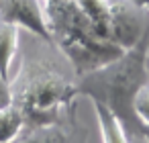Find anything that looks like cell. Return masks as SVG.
<instances>
[{"label": "cell", "mask_w": 149, "mask_h": 143, "mask_svg": "<svg viewBox=\"0 0 149 143\" xmlns=\"http://www.w3.org/2000/svg\"><path fill=\"white\" fill-rule=\"evenodd\" d=\"M76 80L80 96L104 104L114 112L129 137H141L143 121L135 110V98L149 82V29L118 57Z\"/></svg>", "instance_id": "cell-1"}, {"label": "cell", "mask_w": 149, "mask_h": 143, "mask_svg": "<svg viewBox=\"0 0 149 143\" xmlns=\"http://www.w3.org/2000/svg\"><path fill=\"white\" fill-rule=\"evenodd\" d=\"M10 100L25 116V127L59 121L76 104L78 80H72L53 57H27L8 82Z\"/></svg>", "instance_id": "cell-2"}, {"label": "cell", "mask_w": 149, "mask_h": 143, "mask_svg": "<svg viewBox=\"0 0 149 143\" xmlns=\"http://www.w3.org/2000/svg\"><path fill=\"white\" fill-rule=\"evenodd\" d=\"M43 6L53 45L72 63L76 78L108 63L125 51L94 29L74 0H43Z\"/></svg>", "instance_id": "cell-3"}, {"label": "cell", "mask_w": 149, "mask_h": 143, "mask_svg": "<svg viewBox=\"0 0 149 143\" xmlns=\"http://www.w3.org/2000/svg\"><path fill=\"white\" fill-rule=\"evenodd\" d=\"M0 23L27 29L41 41L53 45L43 0H0Z\"/></svg>", "instance_id": "cell-4"}, {"label": "cell", "mask_w": 149, "mask_h": 143, "mask_svg": "<svg viewBox=\"0 0 149 143\" xmlns=\"http://www.w3.org/2000/svg\"><path fill=\"white\" fill-rule=\"evenodd\" d=\"M86 129L78 123L76 106H72L55 123L25 127L21 135L10 143H86Z\"/></svg>", "instance_id": "cell-5"}, {"label": "cell", "mask_w": 149, "mask_h": 143, "mask_svg": "<svg viewBox=\"0 0 149 143\" xmlns=\"http://www.w3.org/2000/svg\"><path fill=\"white\" fill-rule=\"evenodd\" d=\"M19 51V27L0 23V80L10 82V68Z\"/></svg>", "instance_id": "cell-6"}, {"label": "cell", "mask_w": 149, "mask_h": 143, "mask_svg": "<svg viewBox=\"0 0 149 143\" xmlns=\"http://www.w3.org/2000/svg\"><path fill=\"white\" fill-rule=\"evenodd\" d=\"M92 104H94V112H96V119H98L102 143H129V133L125 131L120 121L114 116V112L108 110L100 102L92 100Z\"/></svg>", "instance_id": "cell-7"}, {"label": "cell", "mask_w": 149, "mask_h": 143, "mask_svg": "<svg viewBox=\"0 0 149 143\" xmlns=\"http://www.w3.org/2000/svg\"><path fill=\"white\" fill-rule=\"evenodd\" d=\"M23 129H25V116L13 100L0 106V143L15 141Z\"/></svg>", "instance_id": "cell-8"}, {"label": "cell", "mask_w": 149, "mask_h": 143, "mask_svg": "<svg viewBox=\"0 0 149 143\" xmlns=\"http://www.w3.org/2000/svg\"><path fill=\"white\" fill-rule=\"evenodd\" d=\"M135 110L143 123H149V82L139 90V94L135 98Z\"/></svg>", "instance_id": "cell-9"}, {"label": "cell", "mask_w": 149, "mask_h": 143, "mask_svg": "<svg viewBox=\"0 0 149 143\" xmlns=\"http://www.w3.org/2000/svg\"><path fill=\"white\" fill-rule=\"evenodd\" d=\"M141 139H145L149 143V123H143V129H141Z\"/></svg>", "instance_id": "cell-10"}]
</instances>
